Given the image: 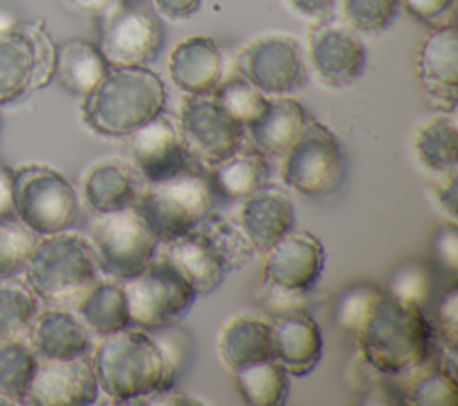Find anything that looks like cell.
I'll use <instances>...</instances> for the list:
<instances>
[{"instance_id":"24","label":"cell","mask_w":458,"mask_h":406,"mask_svg":"<svg viewBox=\"0 0 458 406\" xmlns=\"http://www.w3.org/2000/svg\"><path fill=\"white\" fill-rule=\"evenodd\" d=\"M159 258L172 265L190 283L197 297L215 292L225 277L218 256L197 227L166 241Z\"/></svg>"},{"instance_id":"12","label":"cell","mask_w":458,"mask_h":406,"mask_svg":"<svg viewBox=\"0 0 458 406\" xmlns=\"http://www.w3.org/2000/svg\"><path fill=\"white\" fill-rule=\"evenodd\" d=\"M179 134L191 157L213 166L242 148L243 125L211 93L188 95L181 104Z\"/></svg>"},{"instance_id":"38","label":"cell","mask_w":458,"mask_h":406,"mask_svg":"<svg viewBox=\"0 0 458 406\" xmlns=\"http://www.w3.org/2000/svg\"><path fill=\"white\" fill-rule=\"evenodd\" d=\"M157 342L165 358V388L174 386L177 377L190 367L195 352L193 336L179 324H172L156 331H148Z\"/></svg>"},{"instance_id":"44","label":"cell","mask_w":458,"mask_h":406,"mask_svg":"<svg viewBox=\"0 0 458 406\" xmlns=\"http://www.w3.org/2000/svg\"><path fill=\"white\" fill-rule=\"evenodd\" d=\"M454 2L456 0H399L408 14L431 29L454 23Z\"/></svg>"},{"instance_id":"5","label":"cell","mask_w":458,"mask_h":406,"mask_svg":"<svg viewBox=\"0 0 458 406\" xmlns=\"http://www.w3.org/2000/svg\"><path fill=\"white\" fill-rule=\"evenodd\" d=\"M213 202L209 177L188 168L174 177L148 182L136 197V209L157 240L166 243L193 231L213 211Z\"/></svg>"},{"instance_id":"35","label":"cell","mask_w":458,"mask_h":406,"mask_svg":"<svg viewBox=\"0 0 458 406\" xmlns=\"http://www.w3.org/2000/svg\"><path fill=\"white\" fill-rule=\"evenodd\" d=\"M38 238L21 220L9 215L0 218V281L25 274Z\"/></svg>"},{"instance_id":"2","label":"cell","mask_w":458,"mask_h":406,"mask_svg":"<svg viewBox=\"0 0 458 406\" xmlns=\"http://www.w3.org/2000/svg\"><path fill=\"white\" fill-rule=\"evenodd\" d=\"M165 104V84L147 66L109 68L106 77L82 98L81 116L91 132L122 138L161 114Z\"/></svg>"},{"instance_id":"22","label":"cell","mask_w":458,"mask_h":406,"mask_svg":"<svg viewBox=\"0 0 458 406\" xmlns=\"http://www.w3.org/2000/svg\"><path fill=\"white\" fill-rule=\"evenodd\" d=\"M174 84L188 95L211 93L222 80V54L208 36H190L170 52Z\"/></svg>"},{"instance_id":"14","label":"cell","mask_w":458,"mask_h":406,"mask_svg":"<svg viewBox=\"0 0 458 406\" xmlns=\"http://www.w3.org/2000/svg\"><path fill=\"white\" fill-rule=\"evenodd\" d=\"M308 57L324 84L340 88L361 75L367 50L358 30L344 20L326 16L308 32Z\"/></svg>"},{"instance_id":"1","label":"cell","mask_w":458,"mask_h":406,"mask_svg":"<svg viewBox=\"0 0 458 406\" xmlns=\"http://www.w3.org/2000/svg\"><path fill=\"white\" fill-rule=\"evenodd\" d=\"M354 334L365 363L385 376L420 368L433 352V326L422 306L392 293H379Z\"/></svg>"},{"instance_id":"31","label":"cell","mask_w":458,"mask_h":406,"mask_svg":"<svg viewBox=\"0 0 458 406\" xmlns=\"http://www.w3.org/2000/svg\"><path fill=\"white\" fill-rule=\"evenodd\" d=\"M233 374L245 404L279 406L288 397V372L276 358L256 361Z\"/></svg>"},{"instance_id":"11","label":"cell","mask_w":458,"mask_h":406,"mask_svg":"<svg viewBox=\"0 0 458 406\" xmlns=\"http://www.w3.org/2000/svg\"><path fill=\"white\" fill-rule=\"evenodd\" d=\"M234 64L265 95H288L308 80L302 47L288 34H267L249 41L236 54Z\"/></svg>"},{"instance_id":"28","label":"cell","mask_w":458,"mask_h":406,"mask_svg":"<svg viewBox=\"0 0 458 406\" xmlns=\"http://www.w3.org/2000/svg\"><path fill=\"white\" fill-rule=\"evenodd\" d=\"M82 195L95 213H109L132 206L138 197V184L125 163L102 161L84 175Z\"/></svg>"},{"instance_id":"37","label":"cell","mask_w":458,"mask_h":406,"mask_svg":"<svg viewBox=\"0 0 458 406\" xmlns=\"http://www.w3.org/2000/svg\"><path fill=\"white\" fill-rule=\"evenodd\" d=\"M458 399L454 372L438 365L411 381L406 392V402L417 406H453Z\"/></svg>"},{"instance_id":"30","label":"cell","mask_w":458,"mask_h":406,"mask_svg":"<svg viewBox=\"0 0 458 406\" xmlns=\"http://www.w3.org/2000/svg\"><path fill=\"white\" fill-rule=\"evenodd\" d=\"M268 179V168L258 152H243L242 148L233 156L211 166L209 182L213 191L229 200H242Z\"/></svg>"},{"instance_id":"18","label":"cell","mask_w":458,"mask_h":406,"mask_svg":"<svg viewBox=\"0 0 458 406\" xmlns=\"http://www.w3.org/2000/svg\"><path fill=\"white\" fill-rule=\"evenodd\" d=\"M131 157L147 182L174 177L190 168V154L179 129L163 113L129 136Z\"/></svg>"},{"instance_id":"20","label":"cell","mask_w":458,"mask_h":406,"mask_svg":"<svg viewBox=\"0 0 458 406\" xmlns=\"http://www.w3.org/2000/svg\"><path fill=\"white\" fill-rule=\"evenodd\" d=\"M27 338L36 356L47 359H68L88 354L91 349L89 329L79 315L61 306L38 311Z\"/></svg>"},{"instance_id":"51","label":"cell","mask_w":458,"mask_h":406,"mask_svg":"<svg viewBox=\"0 0 458 406\" xmlns=\"http://www.w3.org/2000/svg\"><path fill=\"white\" fill-rule=\"evenodd\" d=\"M290 4L304 16L320 20L331 14L335 0H290Z\"/></svg>"},{"instance_id":"15","label":"cell","mask_w":458,"mask_h":406,"mask_svg":"<svg viewBox=\"0 0 458 406\" xmlns=\"http://www.w3.org/2000/svg\"><path fill=\"white\" fill-rule=\"evenodd\" d=\"M98 392L97 376L86 354L68 359L38 358L23 402L36 406H86L97 401Z\"/></svg>"},{"instance_id":"21","label":"cell","mask_w":458,"mask_h":406,"mask_svg":"<svg viewBox=\"0 0 458 406\" xmlns=\"http://www.w3.org/2000/svg\"><path fill=\"white\" fill-rule=\"evenodd\" d=\"M274 358L292 376L310 374L322 356V333L306 311L274 317Z\"/></svg>"},{"instance_id":"27","label":"cell","mask_w":458,"mask_h":406,"mask_svg":"<svg viewBox=\"0 0 458 406\" xmlns=\"http://www.w3.org/2000/svg\"><path fill=\"white\" fill-rule=\"evenodd\" d=\"M109 68L98 47L86 39L72 38L55 45L54 77L75 97L84 98L106 77Z\"/></svg>"},{"instance_id":"19","label":"cell","mask_w":458,"mask_h":406,"mask_svg":"<svg viewBox=\"0 0 458 406\" xmlns=\"http://www.w3.org/2000/svg\"><path fill=\"white\" fill-rule=\"evenodd\" d=\"M238 224L256 250H267L295 227V206L286 190L265 182L242 199Z\"/></svg>"},{"instance_id":"47","label":"cell","mask_w":458,"mask_h":406,"mask_svg":"<svg viewBox=\"0 0 458 406\" xmlns=\"http://www.w3.org/2000/svg\"><path fill=\"white\" fill-rule=\"evenodd\" d=\"M64 4L86 16H93V18H104L109 13L127 5L125 0H64Z\"/></svg>"},{"instance_id":"46","label":"cell","mask_w":458,"mask_h":406,"mask_svg":"<svg viewBox=\"0 0 458 406\" xmlns=\"http://www.w3.org/2000/svg\"><path fill=\"white\" fill-rule=\"evenodd\" d=\"M435 250L438 259L451 272L456 270L458 265V231L456 224H445L435 236Z\"/></svg>"},{"instance_id":"33","label":"cell","mask_w":458,"mask_h":406,"mask_svg":"<svg viewBox=\"0 0 458 406\" xmlns=\"http://www.w3.org/2000/svg\"><path fill=\"white\" fill-rule=\"evenodd\" d=\"M38 356L25 338L0 340V399L21 404L32 381Z\"/></svg>"},{"instance_id":"13","label":"cell","mask_w":458,"mask_h":406,"mask_svg":"<svg viewBox=\"0 0 458 406\" xmlns=\"http://www.w3.org/2000/svg\"><path fill=\"white\" fill-rule=\"evenodd\" d=\"M163 41V25L152 13L123 5L100 18L97 47L111 68L147 66L159 54Z\"/></svg>"},{"instance_id":"34","label":"cell","mask_w":458,"mask_h":406,"mask_svg":"<svg viewBox=\"0 0 458 406\" xmlns=\"http://www.w3.org/2000/svg\"><path fill=\"white\" fill-rule=\"evenodd\" d=\"M39 299L27 283L0 281V340L25 338L39 311Z\"/></svg>"},{"instance_id":"41","label":"cell","mask_w":458,"mask_h":406,"mask_svg":"<svg viewBox=\"0 0 458 406\" xmlns=\"http://www.w3.org/2000/svg\"><path fill=\"white\" fill-rule=\"evenodd\" d=\"M390 293L422 306L431 293V274L420 263H408L394 274Z\"/></svg>"},{"instance_id":"16","label":"cell","mask_w":458,"mask_h":406,"mask_svg":"<svg viewBox=\"0 0 458 406\" xmlns=\"http://www.w3.org/2000/svg\"><path fill=\"white\" fill-rule=\"evenodd\" d=\"M415 73L428 102L438 111H454L458 98L456 23L431 29L419 43Z\"/></svg>"},{"instance_id":"4","label":"cell","mask_w":458,"mask_h":406,"mask_svg":"<svg viewBox=\"0 0 458 406\" xmlns=\"http://www.w3.org/2000/svg\"><path fill=\"white\" fill-rule=\"evenodd\" d=\"M98 270L91 243L68 229L38 238L25 277L38 299L64 308L77 304L98 281Z\"/></svg>"},{"instance_id":"9","label":"cell","mask_w":458,"mask_h":406,"mask_svg":"<svg viewBox=\"0 0 458 406\" xmlns=\"http://www.w3.org/2000/svg\"><path fill=\"white\" fill-rule=\"evenodd\" d=\"M129 322L143 331L177 324L193 306L197 293L166 261L154 258L140 274L123 279Z\"/></svg>"},{"instance_id":"43","label":"cell","mask_w":458,"mask_h":406,"mask_svg":"<svg viewBox=\"0 0 458 406\" xmlns=\"http://www.w3.org/2000/svg\"><path fill=\"white\" fill-rule=\"evenodd\" d=\"M258 299L268 309V313H274V317H279L293 311H306L308 290H292V288L277 286L272 283H263V288Z\"/></svg>"},{"instance_id":"17","label":"cell","mask_w":458,"mask_h":406,"mask_svg":"<svg viewBox=\"0 0 458 406\" xmlns=\"http://www.w3.org/2000/svg\"><path fill=\"white\" fill-rule=\"evenodd\" d=\"M263 261V283L292 290H311L318 281L326 254L320 240L304 229H290L272 247Z\"/></svg>"},{"instance_id":"3","label":"cell","mask_w":458,"mask_h":406,"mask_svg":"<svg viewBox=\"0 0 458 406\" xmlns=\"http://www.w3.org/2000/svg\"><path fill=\"white\" fill-rule=\"evenodd\" d=\"M100 392L116 404H136L165 388V358L148 331L125 327L102 336L91 356Z\"/></svg>"},{"instance_id":"26","label":"cell","mask_w":458,"mask_h":406,"mask_svg":"<svg viewBox=\"0 0 458 406\" xmlns=\"http://www.w3.org/2000/svg\"><path fill=\"white\" fill-rule=\"evenodd\" d=\"M218 352L233 372L256 361L274 358V327L270 322L240 315L231 318L218 334Z\"/></svg>"},{"instance_id":"25","label":"cell","mask_w":458,"mask_h":406,"mask_svg":"<svg viewBox=\"0 0 458 406\" xmlns=\"http://www.w3.org/2000/svg\"><path fill=\"white\" fill-rule=\"evenodd\" d=\"M411 150L422 168L435 175L454 173L458 166V127L453 111L420 120L411 132Z\"/></svg>"},{"instance_id":"39","label":"cell","mask_w":458,"mask_h":406,"mask_svg":"<svg viewBox=\"0 0 458 406\" xmlns=\"http://www.w3.org/2000/svg\"><path fill=\"white\" fill-rule=\"evenodd\" d=\"M344 21L358 32L385 30L397 14L399 0H342Z\"/></svg>"},{"instance_id":"32","label":"cell","mask_w":458,"mask_h":406,"mask_svg":"<svg viewBox=\"0 0 458 406\" xmlns=\"http://www.w3.org/2000/svg\"><path fill=\"white\" fill-rule=\"evenodd\" d=\"M197 229L204 234V238L218 256L225 274L236 272L252 261L256 249L240 227V224H234L211 211L197 225Z\"/></svg>"},{"instance_id":"40","label":"cell","mask_w":458,"mask_h":406,"mask_svg":"<svg viewBox=\"0 0 458 406\" xmlns=\"http://www.w3.org/2000/svg\"><path fill=\"white\" fill-rule=\"evenodd\" d=\"M379 290L369 284H356L349 288L338 300L336 306V320L342 327L349 331H356L361 322L370 313L374 302L379 297Z\"/></svg>"},{"instance_id":"45","label":"cell","mask_w":458,"mask_h":406,"mask_svg":"<svg viewBox=\"0 0 458 406\" xmlns=\"http://www.w3.org/2000/svg\"><path fill=\"white\" fill-rule=\"evenodd\" d=\"M433 199L438 207L456 222V172L433 177Z\"/></svg>"},{"instance_id":"6","label":"cell","mask_w":458,"mask_h":406,"mask_svg":"<svg viewBox=\"0 0 458 406\" xmlns=\"http://www.w3.org/2000/svg\"><path fill=\"white\" fill-rule=\"evenodd\" d=\"M13 211L38 236L68 231L79 218V197L55 168L27 163L14 170Z\"/></svg>"},{"instance_id":"48","label":"cell","mask_w":458,"mask_h":406,"mask_svg":"<svg viewBox=\"0 0 458 406\" xmlns=\"http://www.w3.org/2000/svg\"><path fill=\"white\" fill-rule=\"evenodd\" d=\"M136 404H182L184 406V404H200V401L170 386V388L156 390V392L141 397Z\"/></svg>"},{"instance_id":"8","label":"cell","mask_w":458,"mask_h":406,"mask_svg":"<svg viewBox=\"0 0 458 406\" xmlns=\"http://www.w3.org/2000/svg\"><path fill=\"white\" fill-rule=\"evenodd\" d=\"M55 45L41 21L0 29V106L45 88L54 77Z\"/></svg>"},{"instance_id":"23","label":"cell","mask_w":458,"mask_h":406,"mask_svg":"<svg viewBox=\"0 0 458 406\" xmlns=\"http://www.w3.org/2000/svg\"><path fill=\"white\" fill-rule=\"evenodd\" d=\"M306 122V111L297 100L284 95L272 97L261 114L243 127V136L259 156H283Z\"/></svg>"},{"instance_id":"7","label":"cell","mask_w":458,"mask_h":406,"mask_svg":"<svg viewBox=\"0 0 458 406\" xmlns=\"http://www.w3.org/2000/svg\"><path fill=\"white\" fill-rule=\"evenodd\" d=\"M283 182L310 199H322L345 179V154L329 127L308 120L295 141L283 154Z\"/></svg>"},{"instance_id":"50","label":"cell","mask_w":458,"mask_h":406,"mask_svg":"<svg viewBox=\"0 0 458 406\" xmlns=\"http://www.w3.org/2000/svg\"><path fill=\"white\" fill-rule=\"evenodd\" d=\"M13 179L14 170L0 163V218L13 213Z\"/></svg>"},{"instance_id":"36","label":"cell","mask_w":458,"mask_h":406,"mask_svg":"<svg viewBox=\"0 0 458 406\" xmlns=\"http://www.w3.org/2000/svg\"><path fill=\"white\" fill-rule=\"evenodd\" d=\"M211 95L243 127L261 114L268 100L265 93H261L242 75L220 80Z\"/></svg>"},{"instance_id":"42","label":"cell","mask_w":458,"mask_h":406,"mask_svg":"<svg viewBox=\"0 0 458 406\" xmlns=\"http://www.w3.org/2000/svg\"><path fill=\"white\" fill-rule=\"evenodd\" d=\"M433 333H437L442 342L444 352L456 354L458 345V288L453 284L442 295L437 306V318L433 326Z\"/></svg>"},{"instance_id":"10","label":"cell","mask_w":458,"mask_h":406,"mask_svg":"<svg viewBox=\"0 0 458 406\" xmlns=\"http://www.w3.org/2000/svg\"><path fill=\"white\" fill-rule=\"evenodd\" d=\"M97 215L89 243L102 272L123 281L140 274L157 256L159 240L136 207Z\"/></svg>"},{"instance_id":"49","label":"cell","mask_w":458,"mask_h":406,"mask_svg":"<svg viewBox=\"0 0 458 406\" xmlns=\"http://www.w3.org/2000/svg\"><path fill=\"white\" fill-rule=\"evenodd\" d=\"M154 4L163 16L170 20H184L199 9L200 0H154Z\"/></svg>"},{"instance_id":"29","label":"cell","mask_w":458,"mask_h":406,"mask_svg":"<svg viewBox=\"0 0 458 406\" xmlns=\"http://www.w3.org/2000/svg\"><path fill=\"white\" fill-rule=\"evenodd\" d=\"M75 306L89 333L107 336L131 326L122 284L97 281Z\"/></svg>"}]
</instances>
